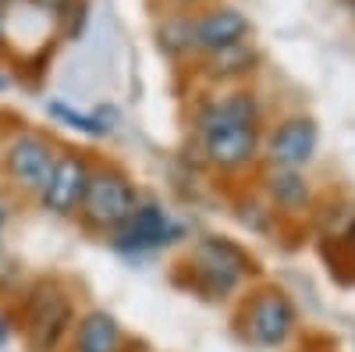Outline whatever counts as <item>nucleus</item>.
Returning <instances> with one entry per match:
<instances>
[{"mask_svg":"<svg viewBox=\"0 0 355 352\" xmlns=\"http://www.w3.org/2000/svg\"><path fill=\"white\" fill-rule=\"evenodd\" d=\"M202 160L217 171H242L259 153V103L252 93H227L196 110Z\"/></svg>","mask_w":355,"mask_h":352,"instance_id":"nucleus-1","label":"nucleus"},{"mask_svg":"<svg viewBox=\"0 0 355 352\" xmlns=\"http://www.w3.org/2000/svg\"><path fill=\"white\" fill-rule=\"evenodd\" d=\"M75 303L57 281H40L21 306V331L33 352H61L75 328Z\"/></svg>","mask_w":355,"mask_h":352,"instance_id":"nucleus-2","label":"nucleus"},{"mask_svg":"<svg viewBox=\"0 0 355 352\" xmlns=\"http://www.w3.org/2000/svg\"><path fill=\"white\" fill-rule=\"evenodd\" d=\"M139 210V189L132 185V178L117 167H93L85 182V196H82V221L96 231H117L132 214Z\"/></svg>","mask_w":355,"mask_h":352,"instance_id":"nucleus-3","label":"nucleus"},{"mask_svg":"<svg viewBox=\"0 0 355 352\" xmlns=\"http://www.w3.org/2000/svg\"><path fill=\"white\" fill-rule=\"evenodd\" d=\"M295 324H299V313H295V303L284 296L281 288L274 285H263L256 288L245 310H242V320H239V331L249 345L256 349H281L291 342L295 335Z\"/></svg>","mask_w":355,"mask_h":352,"instance_id":"nucleus-4","label":"nucleus"},{"mask_svg":"<svg viewBox=\"0 0 355 352\" xmlns=\"http://www.w3.org/2000/svg\"><path fill=\"white\" fill-rule=\"evenodd\" d=\"M189 271L199 278V292L210 299H224L249 278V260L231 239L206 235L189 253Z\"/></svg>","mask_w":355,"mask_h":352,"instance_id":"nucleus-5","label":"nucleus"},{"mask_svg":"<svg viewBox=\"0 0 355 352\" xmlns=\"http://www.w3.org/2000/svg\"><path fill=\"white\" fill-rule=\"evenodd\" d=\"M53 160H57V150L50 146V139H43L36 132H21L4 150V174L21 192L40 196L53 171Z\"/></svg>","mask_w":355,"mask_h":352,"instance_id":"nucleus-6","label":"nucleus"},{"mask_svg":"<svg viewBox=\"0 0 355 352\" xmlns=\"http://www.w3.org/2000/svg\"><path fill=\"white\" fill-rule=\"evenodd\" d=\"M320 125L306 114H291L266 135V160L274 171H302L316 153Z\"/></svg>","mask_w":355,"mask_h":352,"instance_id":"nucleus-7","label":"nucleus"},{"mask_svg":"<svg viewBox=\"0 0 355 352\" xmlns=\"http://www.w3.org/2000/svg\"><path fill=\"white\" fill-rule=\"evenodd\" d=\"M89 171H93V164H89L82 153H57L53 171H50V178H46V185L40 192V203L50 214H57V217L78 214L82 196H85V182H89Z\"/></svg>","mask_w":355,"mask_h":352,"instance_id":"nucleus-8","label":"nucleus"},{"mask_svg":"<svg viewBox=\"0 0 355 352\" xmlns=\"http://www.w3.org/2000/svg\"><path fill=\"white\" fill-rule=\"evenodd\" d=\"M174 235V221L157 207V203H139V210L114 231V246L117 253H153L160 246H167Z\"/></svg>","mask_w":355,"mask_h":352,"instance_id":"nucleus-9","label":"nucleus"},{"mask_svg":"<svg viewBox=\"0 0 355 352\" xmlns=\"http://www.w3.org/2000/svg\"><path fill=\"white\" fill-rule=\"evenodd\" d=\"M192 22H196V50L199 53H214V50H224L234 43H249V36H252L249 18L239 8H227V4L206 8Z\"/></svg>","mask_w":355,"mask_h":352,"instance_id":"nucleus-10","label":"nucleus"},{"mask_svg":"<svg viewBox=\"0 0 355 352\" xmlns=\"http://www.w3.org/2000/svg\"><path fill=\"white\" fill-rule=\"evenodd\" d=\"M128 331L107 310H85L68 335V352H125Z\"/></svg>","mask_w":355,"mask_h":352,"instance_id":"nucleus-11","label":"nucleus"},{"mask_svg":"<svg viewBox=\"0 0 355 352\" xmlns=\"http://www.w3.org/2000/svg\"><path fill=\"white\" fill-rule=\"evenodd\" d=\"M256 65H259V53L249 43H234V47H224V50H214V53H202V68L217 78H242Z\"/></svg>","mask_w":355,"mask_h":352,"instance_id":"nucleus-12","label":"nucleus"},{"mask_svg":"<svg viewBox=\"0 0 355 352\" xmlns=\"http://www.w3.org/2000/svg\"><path fill=\"white\" fill-rule=\"evenodd\" d=\"M266 189H270V199L277 203L281 210L288 214H299L309 207V182L302 178V171H270V182H266Z\"/></svg>","mask_w":355,"mask_h":352,"instance_id":"nucleus-13","label":"nucleus"},{"mask_svg":"<svg viewBox=\"0 0 355 352\" xmlns=\"http://www.w3.org/2000/svg\"><path fill=\"white\" fill-rule=\"evenodd\" d=\"M157 43H160V50H167L171 57L199 53V50H196V22H192L185 11L164 18V22L157 25Z\"/></svg>","mask_w":355,"mask_h":352,"instance_id":"nucleus-14","label":"nucleus"},{"mask_svg":"<svg viewBox=\"0 0 355 352\" xmlns=\"http://www.w3.org/2000/svg\"><path fill=\"white\" fill-rule=\"evenodd\" d=\"M50 114H53V117H61V121H68V125H75V128H89V132H96V125L89 121V117H82V114L68 110L64 103H50Z\"/></svg>","mask_w":355,"mask_h":352,"instance_id":"nucleus-15","label":"nucleus"},{"mask_svg":"<svg viewBox=\"0 0 355 352\" xmlns=\"http://www.w3.org/2000/svg\"><path fill=\"white\" fill-rule=\"evenodd\" d=\"M8 338H11V324H8V320H4V317H0V349H4V345H8Z\"/></svg>","mask_w":355,"mask_h":352,"instance_id":"nucleus-16","label":"nucleus"},{"mask_svg":"<svg viewBox=\"0 0 355 352\" xmlns=\"http://www.w3.org/2000/svg\"><path fill=\"white\" fill-rule=\"evenodd\" d=\"M171 8H178V11H185V8H196V4H202V0H167Z\"/></svg>","mask_w":355,"mask_h":352,"instance_id":"nucleus-17","label":"nucleus"},{"mask_svg":"<svg viewBox=\"0 0 355 352\" xmlns=\"http://www.w3.org/2000/svg\"><path fill=\"white\" fill-rule=\"evenodd\" d=\"M8 36V15H4V0H0V43Z\"/></svg>","mask_w":355,"mask_h":352,"instance_id":"nucleus-18","label":"nucleus"},{"mask_svg":"<svg viewBox=\"0 0 355 352\" xmlns=\"http://www.w3.org/2000/svg\"><path fill=\"white\" fill-rule=\"evenodd\" d=\"M4 228H8V207L0 203V235H4Z\"/></svg>","mask_w":355,"mask_h":352,"instance_id":"nucleus-19","label":"nucleus"},{"mask_svg":"<svg viewBox=\"0 0 355 352\" xmlns=\"http://www.w3.org/2000/svg\"><path fill=\"white\" fill-rule=\"evenodd\" d=\"M8 85H11V78H8L4 72H0V93H4V90H8Z\"/></svg>","mask_w":355,"mask_h":352,"instance_id":"nucleus-20","label":"nucleus"},{"mask_svg":"<svg viewBox=\"0 0 355 352\" xmlns=\"http://www.w3.org/2000/svg\"><path fill=\"white\" fill-rule=\"evenodd\" d=\"M352 253H355V224H352Z\"/></svg>","mask_w":355,"mask_h":352,"instance_id":"nucleus-21","label":"nucleus"}]
</instances>
